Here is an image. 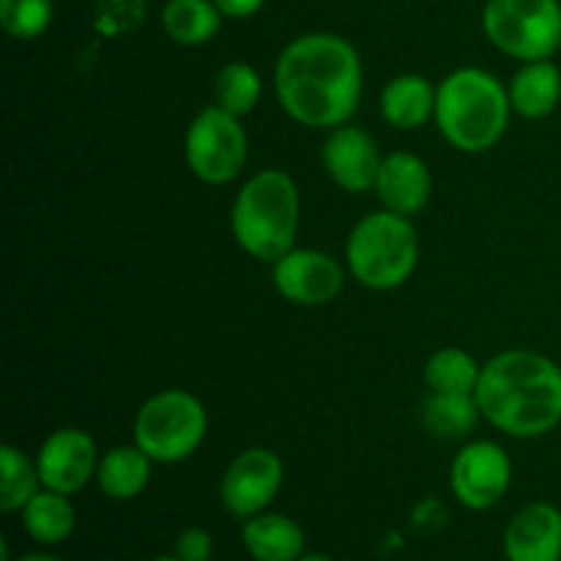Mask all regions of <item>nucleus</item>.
Wrapping results in <instances>:
<instances>
[{
    "mask_svg": "<svg viewBox=\"0 0 561 561\" xmlns=\"http://www.w3.org/2000/svg\"><path fill=\"white\" fill-rule=\"evenodd\" d=\"M365 91L362 58L348 38L316 31L296 36L274 64V93L296 124L334 129L354 118Z\"/></svg>",
    "mask_w": 561,
    "mask_h": 561,
    "instance_id": "1",
    "label": "nucleus"
},
{
    "mask_svg": "<svg viewBox=\"0 0 561 561\" xmlns=\"http://www.w3.org/2000/svg\"><path fill=\"white\" fill-rule=\"evenodd\" d=\"M482 420L513 438H540L561 425V367L529 348L502 351L477 383Z\"/></svg>",
    "mask_w": 561,
    "mask_h": 561,
    "instance_id": "2",
    "label": "nucleus"
},
{
    "mask_svg": "<svg viewBox=\"0 0 561 561\" xmlns=\"http://www.w3.org/2000/svg\"><path fill=\"white\" fill-rule=\"evenodd\" d=\"M510 115L507 85L480 66H460L438 82L433 121L458 151H491L507 131Z\"/></svg>",
    "mask_w": 561,
    "mask_h": 561,
    "instance_id": "3",
    "label": "nucleus"
},
{
    "mask_svg": "<svg viewBox=\"0 0 561 561\" xmlns=\"http://www.w3.org/2000/svg\"><path fill=\"white\" fill-rule=\"evenodd\" d=\"M299 219V186L285 170L277 168L250 175L230 208L236 244L261 263H277L294 250Z\"/></svg>",
    "mask_w": 561,
    "mask_h": 561,
    "instance_id": "4",
    "label": "nucleus"
},
{
    "mask_svg": "<svg viewBox=\"0 0 561 561\" xmlns=\"http://www.w3.org/2000/svg\"><path fill=\"white\" fill-rule=\"evenodd\" d=\"M420 236L411 217L381 208L354 225L345 241L351 277L370 290H394L414 274Z\"/></svg>",
    "mask_w": 561,
    "mask_h": 561,
    "instance_id": "5",
    "label": "nucleus"
},
{
    "mask_svg": "<svg viewBox=\"0 0 561 561\" xmlns=\"http://www.w3.org/2000/svg\"><path fill=\"white\" fill-rule=\"evenodd\" d=\"M208 414L201 398L186 389H162L135 416V444L153 463H181L201 449Z\"/></svg>",
    "mask_w": 561,
    "mask_h": 561,
    "instance_id": "6",
    "label": "nucleus"
},
{
    "mask_svg": "<svg viewBox=\"0 0 561 561\" xmlns=\"http://www.w3.org/2000/svg\"><path fill=\"white\" fill-rule=\"evenodd\" d=\"M482 31L499 53L529 64L551 60L561 49L559 0H488Z\"/></svg>",
    "mask_w": 561,
    "mask_h": 561,
    "instance_id": "7",
    "label": "nucleus"
},
{
    "mask_svg": "<svg viewBox=\"0 0 561 561\" xmlns=\"http://www.w3.org/2000/svg\"><path fill=\"white\" fill-rule=\"evenodd\" d=\"M184 153L192 175L203 184H230L247 168L250 140L241 118L208 104L186 126Z\"/></svg>",
    "mask_w": 561,
    "mask_h": 561,
    "instance_id": "8",
    "label": "nucleus"
},
{
    "mask_svg": "<svg viewBox=\"0 0 561 561\" xmlns=\"http://www.w3.org/2000/svg\"><path fill=\"white\" fill-rule=\"evenodd\" d=\"M510 482H513V460L504 453L502 444L488 442V438L460 447L449 466L453 496L471 513L496 507L507 496Z\"/></svg>",
    "mask_w": 561,
    "mask_h": 561,
    "instance_id": "9",
    "label": "nucleus"
},
{
    "mask_svg": "<svg viewBox=\"0 0 561 561\" xmlns=\"http://www.w3.org/2000/svg\"><path fill=\"white\" fill-rule=\"evenodd\" d=\"M285 466L277 453L266 447H252L236 455L219 480V502L233 518L247 520L272 507L283 491Z\"/></svg>",
    "mask_w": 561,
    "mask_h": 561,
    "instance_id": "10",
    "label": "nucleus"
},
{
    "mask_svg": "<svg viewBox=\"0 0 561 561\" xmlns=\"http://www.w3.org/2000/svg\"><path fill=\"white\" fill-rule=\"evenodd\" d=\"M272 279L277 294L290 305L323 307L343 290L345 268L329 252L294 247L288 255L272 263Z\"/></svg>",
    "mask_w": 561,
    "mask_h": 561,
    "instance_id": "11",
    "label": "nucleus"
},
{
    "mask_svg": "<svg viewBox=\"0 0 561 561\" xmlns=\"http://www.w3.org/2000/svg\"><path fill=\"white\" fill-rule=\"evenodd\" d=\"M96 442L80 427H60L49 433L36 453L38 477L49 491L75 496L91 480H96L99 469Z\"/></svg>",
    "mask_w": 561,
    "mask_h": 561,
    "instance_id": "12",
    "label": "nucleus"
},
{
    "mask_svg": "<svg viewBox=\"0 0 561 561\" xmlns=\"http://www.w3.org/2000/svg\"><path fill=\"white\" fill-rule=\"evenodd\" d=\"M321 162L329 179L340 190L362 195V192H370L376 186L383 157L378 151L376 137L365 126L343 124L329 129V137L321 148Z\"/></svg>",
    "mask_w": 561,
    "mask_h": 561,
    "instance_id": "13",
    "label": "nucleus"
},
{
    "mask_svg": "<svg viewBox=\"0 0 561 561\" xmlns=\"http://www.w3.org/2000/svg\"><path fill=\"white\" fill-rule=\"evenodd\" d=\"M502 542L510 561H561V510L548 502L526 504L510 518Z\"/></svg>",
    "mask_w": 561,
    "mask_h": 561,
    "instance_id": "14",
    "label": "nucleus"
},
{
    "mask_svg": "<svg viewBox=\"0 0 561 561\" xmlns=\"http://www.w3.org/2000/svg\"><path fill=\"white\" fill-rule=\"evenodd\" d=\"M376 195L387 211L414 217L427 206L433 195V173L416 153L394 151L383 157L376 179Z\"/></svg>",
    "mask_w": 561,
    "mask_h": 561,
    "instance_id": "15",
    "label": "nucleus"
},
{
    "mask_svg": "<svg viewBox=\"0 0 561 561\" xmlns=\"http://www.w3.org/2000/svg\"><path fill=\"white\" fill-rule=\"evenodd\" d=\"M241 542L255 561H299L307 553L305 529L283 513H261L244 520Z\"/></svg>",
    "mask_w": 561,
    "mask_h": 561,
    "instance_id": "16",
    "label": "nucleus"
},
{
    "mask_svg": "<svg viewBox=\"0 0 561 561\" xmlns=\"http://www.w3.org/2000/svg\"><path fill=\"white\" fill-rule=\"evenodd\" d=\"M436 91L438 85L422 75L392 77L381 91L383 121L400 131L420 129L436 115Z\"/></svg>",
    "mask_w": 561,
    "mask_h": 561,
    "instance_id": "17",
    "label": "nucleus"
},
{
    "mask_svg": "<svg viewBox=\"0 0 561 561\" xmlns=\"http://www.w3.org/2000/svg\"><path fill=\"white\" fill-rule=\"evenodd\" d=\"M507 93L520 118H548L561 102V69L553 60H529L515 71Z\"/></svg>",
    "mask_w": 561,
    "mask_h": 561,
    "instance_id": "18",
    "label": "nucleus"
},
{
    "mask_svg": "<svg viewBox=\"0 0 561 561\" xmlns=\"http://www.w3.org/2000/svg\"><path fill=\"white\" fill-rule=\"evenodd\" d=\"M151 469L153 460L137 444H121L99 458L96 485L107 499L129 502L146 491L151 482Z\"/></svg>",
    "mask_w": 561,
    "mask_h": 561,
    "instance_id": "19",
    "label": "nucleus"
},
{
    "mask_svg": "<svg viewBox=\"0 0 561 561\" xmlns=\"http://www.w3.org/2000/svg\"><path fill=\"white\" fill-rule=\"evenodd\" d=\"M22 526H25L27 537L38 546H60L75 531L77 515L66 493L42 488L22 507Z\"/></svg>",
    "mask_w": 561,
    "mask_h": 561,
    "instance_id": "20",
    "label": "nucleus"
},
{
    "mask_svg": "<svg viewBox=\"0 0 561 561\" xmlns=\"http://www.w3.org/2000/svg\"><path fill=\"white\" fill-rule=\"evenodd\" d=\"M222 11L214 0H168L162 5V27L181 47H203L222 27Z\"/></svg>",
    "mask_w": 561,
    "mask_h": 561,
    "instance_id": "21",
    "label": "nucleus"
},
{
    "mask_svg": "<svg viewBox=\"0 0 561 561\" xmlns=\"http://www.w3.org/2000/svg\"><path fill=\"white\" fill-rule=\"evenodd\" d=\"M482 365L463 348H438L425 362V383L431 392L474 394Z\"/></svg>",
    "mask_w": 561,
    "mask_h": 561,
    "instance_id": "22",
    "label": "nucleus"
},
{
    "mask_svg": "<svg viewBox=\"0 0 561 561\" xmlns=\"http://www.w3.org/2000/svg\"><path fill=\"white\" fill-rule=\"evenodd\" d=\"M42 488L36 458H27L22 449L3 444L0 447V510L3 513H22V507Z\"/></svg>",
    "mask_w": 561,
    "mask_h": 561,
    "instance_id": "23",
    "label": "nucleus"
},
{
    "mask_svg": "<svg viewBox=\"0 0 561 561\" xmlns=\"http://www.w3.org/2000/svg\"><path fill=\"white\" fill-rule=\"evenodd\" d=\"M425 425L438 438H463L469 436L482 420L474 394H444L431 392L425 400Z\"/></svg>",
    "mask_w": 561,
    "mask_h": 561,
    "instance_id": "24",
    "label": "nucleus"
},
{
    "mask_svg": "<svg viewBox=\"0 0 561 561\" xmlns=\"http://www.w3.org/2000/svg\"><path fill=\"white\" fill-rule=\"evenodd\" d=\"M263 93V80L255 66L244 60H230L217 71L214 80V104L222 107L225 113L244 118L257 107Z\"/></svg>",
    "mask_w": 561,
    "mask_h": 561,
    "instance_id": "25",
    "label": "nucleus"
},
{
    "mask_svg": "<svg viewBox=\"0 0 561 561\" xmlns=\"http://www.w3.org/2000/svg\"><path fill=\"white\" fill-rule=\"evenodd\" d=\"M53 0H0V25L11 38H38L53 25Z\"/></svg>",
    "mask_w": 561,
    "mask_h": 561,
    "instance_id": "26",
    "label": "nucleus"
},
{
    "mask_svg": "<svg viewBox=\"0 0 561 561\" xmlns=\"http://www.w3.org/2000/svg\"><path fill=\"white\" fill-rule=\"evenodd\" d=\"M173 553L181 561H211L214 557V537L203 526H190L175 537Z\"/></svg>",
    "mask_w": 561,
    "mask_h": 561,
    "instance_id": "27",
    "label": "nucleus"
},
{
    "mask_svg": "<svg viewBox=\"0 0 561 561\" xmlns=\"http://www.w3.org/2000/svg\"><path fill=\"white\" fill-rule=\"evenodd\" d=\"M263 3L266 0H214V5L228 20H250V16H255L263 9Z\"/></svg>",
    "mask_w": 561,
    "mask_h": 561,
    "instance_id": "28",
    "label": "nucleus"
},
{
    "mask_svg": "<svg viewBox=\"0 0 561 561\" xmlns=\"http://www.w3.org/2000/svg\"><path fill=\"white\" fill-rule=\"evenodd\" d=\"M14 561H64L60 557H55V553H44V551H36V553H22L20 559Z\"/></svg>",
    "mask_w": 561,
    "mask_h": 561,
    "instance_id": "29",
    "label": "nucleus"
},
{
    "mask_svg": "<svg viewBox=\"0 0 561 561\" xmlns=\"http://www.w3.org/2000/svg\"><path fill=\"white\" fill-rule=\"evenodd\" d=\"M299 561H334V559L327 557V553H305Z\"/></svg>",
    "mask_w": 561,
    "mask_h": 561,
    "instance_id": "30",
    "label": "nucleus"
},
{
    "mask_svg": "<svg viewBox=\"0 0 561 561\" xmlns=\"http://www.w3.org/2000/svg\"><path fill=\"white\" fill-rule=\"evenodd\" d=\"M151 561H181V559L175 557V553H170V557H157V559H151Z\"/></svg>",
    "mask_w": 561,
    "mask_h": 561,
    "instance_id": "31",
    "label": "nucleus"
}]
</instances>
